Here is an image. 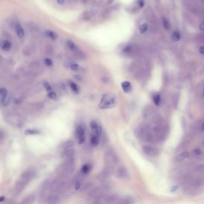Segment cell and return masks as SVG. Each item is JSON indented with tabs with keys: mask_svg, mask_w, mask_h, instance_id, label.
<instances>
[{
	"mask_svg": "<svg viewBox=\"0 0 204 204\" xmlns=\"http://www.w3.org/2000/svg\"><path fill=\"white\" fill-rule=\"evenodd\" d=\"M199 52L202 55H203L204 54V47L203 46H201L200 47V48L199 49Z\"/></svg>",
	"mask_w": 204,
	"mask_h": 204,
	"instance_id": "60d3db41",
	"label": "cell"
},
{
	"mask_svg": "<svg viewBox=\"0 0 204 204\" xmlns=\"http://www.w3.org/2000/svg\"><path fill=\"white\" fill-rule=\"evenodd\" d=\"M153 101L156 105H159L160 102V96L158 93H156L153 97Z\"/></svg>",
	"mask_w": 204,
	"mask_h": 204,
	"instance_id": "cb8c5ba5",
	"label": "cell"
},
{
	"mask_svg": "<svg viewBox=\"0 0 204 204\" xmlns=\"http://www.w3.org/2000/svg\"><path fill=\"white\" fill-rule=\"evenodd\" d=\"M78 144H83L84 142L85 141V137H83V138H81L78 139Z\"/></svg>",
	"mask_w": 204,
	"mask_h": 204,
	"instance_id": "f35d334b",
	"label": "cell"
},
{
	"mask_svg": "<svg viewBox=\"0 0 204 204\" xmlns=\"http://www.w3.org/2000/svg\"><path fill=\"white\" fill-rule=\"evenodd\" d=\"M80 187H81V184L79 182H77L75 184V189L76 190H78L80 188Z\"/></svg>",
	"mask_w": 204,
	"mask_h": 204,
	"instance_id": "74e56055",
	"label": "cell"
},
{
	"mask_svg": "<svg viewBox=\"0 0 204 204\" xmlns=\"http://www.w3.org/2000/svg\"><path fill=\"white\" fill-rule=\"evenodd\" d=\"M47 35H48L49 37H50L51 38H52V39L55 40V39H56V37H57L56 34L55 32H54L52 31H47Z\"/></svg>",
	"mask_w": 204,
	"mask_h": 204,
	"instance_id": "f1b7e54d",
	"label": "cell"
},
{
	"mask_svg": "<svg viewBox=\"0 0 204 204\" xmlns=\"http://www.w3.org/2000/svg\"><path fill=\"white\" fill-rule=\"evenodd\" d=\"M188 156H189V153L187 152H184L180 153L178 156H176L175 160L177 162H181L186 159Z\"/></svg>",
	"mask_w": 204,
	"mask_h": 204,
	"instance_id": "8fae6325",
	"label": "cell"
},
{
	"mask_svg": "<svg viewBox=\"0 0 204 204\" xmlns=\"http://www.w3.org/2000/svg\"><path fill=\"white\" fill-rule=\"evenodd\" d=\"M11 47V44L8 41H4L2 43L1 47L4 50H9Z\"/></svg>",
	"mask_w": 204,
	"mask_h": 204,
	"instance_id": "e0dca14e",
	"label": "cell"
},
{
	"mask_svg": "<svg viewBox=\"0 0 204 204\" xmlns=\"http://www.w3.org/2000/svg\"><path fill=\"white\" fill-rule=\"evenodd\" d=\"M35 200V196H28L26 197L25 198L23 199L22 200V203H32Z\"/></svg>",
	"mask_w": 204,
	"mask_h": 204,
	"instance_id": "ac0fdd59",
	"label": "cell"
},
{
	"mask_svg": "<svg viewBox=\"0 0 204 204\" xmlns=\"http://www.w3.org/2000/svg\"><path fill=\"white\" fill-rule=\"evenodd\" d=\"M58 3L59 4H62L64 3V0H58Z\"/></svg>",
	"mask_w": 204,
	"mask_h": 204,
	"instance_id": "ee69618b",
	"label": "cell"
},
{
	"mask_svg": "<svg viewBox=\"0 0 204 204\" xmlns=\"http://www.w3.org/2000/svg\"><path fill=\"white\" fill-rule=\"evenodd\" d=\"M90 186H91V184L90 183H86L83 186V190H87L88 189L90 188Z\"/></svg>",
	"mask_w": 204,
	"mask_h": 204,
	"instance_id": "e575fe53",
	"label": "cell"
},
{
	"mask_svg": "<svg viewBox=\"0 0 204 204\" xmlns=\"http://www.w3.org/2000/svg\"><path fill=\"white\" fill-rule=\"evenodd\" d=\"M103 194H104L103 190L100 187H97V188H93L92 190H90L89 193V196L90 198L96 200L103 196H104Z\"/></svg>",
	"mask_w": 204,
	"mask_h": 204,
	"instance_id": "277c9868",
	"label": "cell"
},
{
	"mask_svg": "<svg viewBox=\"0 0 204 204\" xmlns=\"http://www.w3.org/2000/svg\"><path fill=\"white\" fill-rule=\"evenodd\" d=\"M90 128H91V129L92 130L93 134V135H96L97 130H98V126H99V125L97 124V123L96 121H92L90 122Z\"/></svg>",
	"mask_w": 204,
	"mask_h": 204,
	"instance_id": "4fadbf2b",
	"label": "cell"
},
{
	"mask_svg": "<svg viewBox=\"0 0 204 204\" xmlns=\"http://www.w3.org/2000/svg\"><path fill=\"white\" fill-rule=\"evenodd\" d=\"M138 5L140 6V7H143L145 4V2H144V0H138Z\"/></svg>",
	"mask_w": 204,
	"mask_h": 204,
	"instance_id": "d590c367",
	"label": "cell"
},
{
	"mask_svg": "<svg viewBox=\"0 0 204 204\" xmlns=\"http://www.w3.org/2000/svg\"><path fill=\"white\" fill-rule=\"evenodd\" d=\"M44 64L47 66H51L52 65V61L50 59L47 58V59H44Z\"/></svg>",
	"mask_w": 204,
	"mask_h": 204,
	"instance_id": "836d02e7",
	"label": "cell"
},
{
	"mask_svg": "<svg viewBox=\"0 0 204 204\" xmlns=\"http://www.w3.org/2000/svg\"><path fill=\"white\" fill-rule=\"evenodd\" d=\"M40 132L37 130H33V129H26L25 131V134L26 135H37L39 134Z\"/></svg>",
	"mask_w": 204,
	"mask_h": 204,
	"instance_id": "7402d4cb",
	"label": "cell"
},
{
	"mask_svg": "<svg viewBox=\"0 0 204 204\" xmlns=\"http://www.w3.org/2000/svg\"><path fill=\"white\" fill-rule=\"evenodd\" d=\"M85 128L83 127V126L79 125L77 127L76 131V135L77 139H80L81 138L85 137Z\"/></svg>",
	"mask_w": 204,
	"mask_h": 204,
	"instance_id": "9c48e42d",
	"label": "cell"
},
{
	"mask_svg": "<svg viewBox=\"0 0 204 204\" xmlns=\"http://www.w3.org/2000/svg\"><path fill=\"white\" fill-rule=\"evenodd\" d=\"M203 145L204 146V141H203Z\"/></svg>",
	"mask_w": 204,
	"mask_h": 204,
	"instance_id": "681fc988",
	"label": "cell"
},
{
	"mask_svg": "<svg viewBox=\"0 0 204 204\" xmlns=\"http://www.w3.org/2000/svg\"><path fill=\"white\" fill-rule=\"evenodd\" d=\"M194 152H195V153H196V155H200L201 153H202V151L200 150L199 148L195 149Z\"/></svg>",
	"mask_w": 204,
	"mask_h": 204,
	"instance_id": "ab89813d",
	"label": "cell"
},
{
	"mask_svg": "<svg viewBox=\"0 0 204 204\" xmlns=\"http://www.w3.org/2000/svg\"><path fill=\"white\" fill-rule=\"evenodd\" d=\"M59 168L63 173L67 174L73 173L75 169V161L74 158L66 160L65 162L62 164Z\"/></svg>",
	"mask_w": 204,
	"mask_h": 204,
	"instance_id": "3957f363",
	"label": "cell"
},
{
	"mask_svg": "<svg viewBox=\"0 0 204 204\" xmlns=\"http://www.w3.org/2000/svg\"><path fill=\"white\" fill-rule=\"evenodd\" d=\"M73 143L72 141H66L62 145V148L63 150V149H65V148H66L71 147L73 146Z\"/></svg>",
	"mask_w": 204,
	"mask_h": 204,
	"instance_id": "83f0119b",
	"label": "cell"
},
{
	"mask_svg": "<svg viewBox=\"0 0 204 204\" xmlns=\"http://www.w3.org/2000/svg\"><path fill=\"white\" fill-rule=\"evenodd\" d=\"M148 29V25L146 23H144L142 25H141L139 27V30L141 34L145 33Z\"/></svg>",
	"mask_w": 204,
	"mask_h": 204,
	"instance_id": "44dd1931",
	"label": "cell"
},
{
	"mask_svg": "<svg viewBox=\"0 0 204 204\" xmlns=\"http://www.w3.org/2000/svg\"><path fill=\"white\" fill-rule=\"evenodd\" d=\"M90 142H91V144L93 146H97L99 144V143H100L99 137H98V136L93 134L92 136L91 140H90Z\"/></svg>",
	"mask_w": 204,
	"mask_h": 204,
	"instance_id": "2e32d148",
	"label": "cell"
},
{
	"mask_svg": "<svg viewBox=\"0 0 204 204\" xmlns=\"http://www.w3.org/2000/svg\"><path fill=\"white\" fill-rule=\"evenodd\" d=\"M15 27H16V31L18 36L20 37H22L24 35V31L22 27L19 23H16Z\"/></svg>",
	"mask_w": 204,
	"mask_h": 204,
	"instance_id": "7c38bea8",
	"label": "cell"
},
{
	"mask_svg": "<svg viewBox=\"0 0 204 204\" xmlns=\"http://www.w3.org/2000/svg\"><path fill=\"white\" fill-rule=\"evenodd\" d=\"M162 19L163 25H164V28L166 30H168L169 28V27H170V25H169L168 20L165 18H162Z\"/></svg>",
	"mask_w": 204,
	"mask_h": 204,
	"instance_id": "484cf974",
	"label": "cell"
},
{
	"mask_svg": "<svg viewBox=\"0 0 204 204\" xmlns=\"http://www.w3.org/2000/svg\"><path fill=\"white\" fill-rule=\"evenodd\" d=\"M74 154H75V150L73 148H72V147L63 149L62 151V158L65 159V160L73 158Z\"/></svg>",
	"mask_w": 204,
	"mask_h": 204,
	"instance_id": "8992f818",
	"label": "cell"
},
{
	"mask_svg": "<svg viewBox=\"0 0 204 204\" xmlns=\"http://www.w3.org/2000/svg\"><path fill=\"white\" fill-rule=\"evenodd\" d=\"M70 86L71 89L76 93H79V88L74 82H73V81H71L70 83Z\"/></svg>",
	"mask_w": 204,
	"mask_h": 204,
	"instance_id": "603a6c76",
	"label": "cell"
},
{
	"mask_svg": "<svg viewBox=\"0 0 204 204\" xmlns=\"http://www.w3.org/2000/svg\"><path fill=\"white\" fill-rule=\"evenodd\" d=\"M70 67H71V69L73 71H77L79 68V66L77 64H73Z\"/></svg>",
	"mask_w": 204,
	"mask_h": 204,
	"instance_id": "1f68e13d",
	"label": "cell"
},
{
	"mask_svg": "<svg viewBox=\"0 0 204 204\" xmlns=\"http://www.w3.org/2000/svg\"><path fill=\"white\" fill-rule=\"evenodd\" d=\"M102 81H103L104 83H107L108 82V81H109V78H108L107 77H103L102 78Z\"/></svg>",
	"mask_w": 204,
	"mask_h": 204,
	"instance_id": "8d00e7d4",
	"label": "cell"
},
{
	"mask_svg": "<svg viewBox=\"0 0 204 204\" xmlns=\"http://www.w3.org/2000/svg\"><path fill=\"white\" fill-rule=\"evenodd\" d=\"M203 97H204V88H203Z\"/></svg>",
	"mask_w": 204,
	"mask_h": 204,
	"instance_id": "c3c4849f",
	"label": "cell"
},
{
	"mask_svg": "<svg viewBox=\"0 0 204 204\" xmlns=\"http://www.w3.org/2000/svg\"><path fill=\"white\" fill-rule=\"evenodd\" d=\"M67 44L68 46V47H70V49H71V50H76V46L75 45V44L71 42V41L70 40H68V42H67Z\"/></svg>",
	"mask_w": 204,
	"mask_h": 204,
	"instance_id": "4dcf8cb0",
	"label": "cell"
},
{
	"mask_svg": "<svg viewBox=\"0 0 204 204\" xmlns=\"http://www.w3.org/2000/svg\"><path fill=\"white\" fill-rule=\"evenodd\" d=\"M92 169V167L89 164H85L84 165L82 168H81V172L83 174H89Z\"/></svg>",
	"mask_w": 204,
	"mask_h": 204,
	"instance_id": "9a60e30c",
	"label": "cell"
},
{
	"mask_svg": "<svg viewBox=\"0 0 204 204\" xmlns=\"http://www.w3.org/2000/svg\"><path fill=\"white\" fill-rule=\"evenodd\" d=\"M202 130L204 131V124H203V126H202Z\"/></svg>",
	"mask_w": 204,
	"mask_h": 204,
	"instance_id": "7dc6e473",
	"label": "cell"
},
{
	"mask_svg": "<svg viewBox=\"0 0 204 204\" xmlns=\"http://www.w3.org/2000/svg\"><path fill=\"white\" fill-rule=\"evenodd\" d=\"M9 101H10V99L8 96L1 100V103L3 107H7L9 104Z\"/></svg>",
	"mask_w": 204,
	"mask_h": 204,
	"instance_id": "4316f807",
	"label": "cell"
},
{
	"mask_svg": "<svg viewBox=\"0 0 204 204\" xmlns=\"http://www.w3.org/2000/svg\"><path fill=\"white\" fill-rule=\"evenodd\" d=\"M118 178L121 180H128L129 178V174L127 169L124 167H119L117 171Z\"/></svg>",
	"mask_w": 204,
	"mask_h": 204,
	"instance_id": "5b68a950",
	"label": "cell"
},
{
	"mask_svg": "<svg viewBox=\"0 0 204 204\" xmlns=\"http://www.w3.org/2000/svg\"><path fill=\"white\" fill-rule=\"evenodd\" d=\"M4 200H5V197H4V196H1V197H0V202H3Z\"/></svg>",
	"mask_w": 204,
	"mask_h": 204,
	"instance_id": "7bdbcfd3",
	"label": "cell"
},
{
	"mask_svg": "<svg viewBox=\"0 0 204 204\" xmlns=\"http://www.w3.org/2000/svg\"><path fill=\"white\" fill-rule=\"evenodd\" d=\"M171 38L174 42H179L180 40V34L178 31H174L172 34Z\"/></svg>",
	"mask_w": 204,
	"mask_h": 204,
	"instance_id": "d6986e66",
	"label": "cell"
},
{
	"mask_svg": "<svg viewBox=\"0 0 204 204\" xmlns=\"http://www.w3.org/2000/svg\"><path fill=\"white\" fill-rule=\"evenodd\" d=\"M199 28L201 31H204V22L202 23L199 25Z\"/></svg>",
	"mask_w": 204,
	"mask_h": 204,
	"instance_id": "b9f144b4",
	"label": "cell"
},
{
	"mask_svg": "<svg viewBox=\"0 0 204 204\" xmlns=\"http://www.w3.org/2000/svg\"><path fill=\"white\" fill-rule=\"evenodd\" d=\"M48 97L51 99V100H56L57 98V95L56 93L54 92H50L48 93Z\"/></svg>",
	"mask_w": 204,
	"mask_h": 204,
	"instance_id": "f546056e",
	"label": "cell"
},
{
	"mask_svg": "<svg viewBox=\"0 0 204 204\" xmlns=\"http://www.w3.org/2000/svg\"><path fill=\"white\" fill-rule=\"evenodd\" d=\"M121 88L125 93H129L132 90V86L129 81H124L121 83Z\"/></svg>",
	"mask_w": 204,
	"mask_h": 204,
	"instance_id": "30bf717a",
	"label": "cell"
},
{
	"mask_svg": "<svg viewBox=\"0 0 204 204\" xmlns=\"http://www.w3.org/2000/svg\"><path fill=\"white\" fill-rule=\"evenodd\" d=\"M117 98L113 93H106L103 95L99 104L101 109H109L116 106Z\"/></svg>",
	"mask_w": 204,
	"mask_h": 204,
	"instance_id": "6da1fadb",
	"label": "cell"
},
{
	"mask_svg": "<svg viewBox=\"0 0 204 204\" xmlns=\"http://www.w3.org/2000/svg\"><path fill=\"white\" fill-rule=\"evenodd\" d=\"M132 201L131 200V199L129 197H125L123 198H119V201L117 202V203H132Z\"/></svg>",
	"mask_w": 204,
	"mask_h": 204,
	"instance_id": "ffe728a7",
	"label": "cell"
},
{
	"mask_svg": "<svg viewBox=\"0 0 204 204\" xmlns=\"http://www.w3.org/2000/svg\"><path fill=\"white\" fill-rule=\"evenodd\" d=\"M43 86H44V88H45V89H46V90H47V91H50V90H52V87H51V86H50L48 83H47V82H44Z\"/></svg>",
	"mask_w": 204,
	"mask_h": 204,
	"instance_id": "d6a6232c",
	"label": "cell"
},
{
	"mask_svg": "<svg viewBox=\"0 0 204 204\" xmlns=\"http://www.w3.org/2000/svg\"><path fill=\"white\" fill-rule=\"evenodd\" d=\"M143 150L146 155L152 157H155L159 154V150L157 148L148 145L144 146L143 147Z\"/></svg>",
	"mask_w": 204,
	"mask_h": 204,
	"instance_id": "52a82bcc",
	"label": "cell"
},
{
	"mask_svg": "<svg viewBox=\"0 0 204 204\" xmlns=\"http://www.w3.org/2000/svg\"><path fill=\"white\" fill-rule=\"evenodd\" d=\"M176 188H177V187H176V186L175 187H174V188H172L171 189V191H172V192H174V191H175V190H176Z\"/></svg>",
	"mask_w": 204,
	"mask_h": 204,
	"instance_id": "f6af8a7d",
	"label": "cell"
},
{
	"mask_svg": "<svg viewBox=\"0 0 204 204\" xmlns=\"http://www.w3.org/2000/svg\"><path fill=\"white\" fill-rule=\"evenodd\" d=\"M7 93L8 92L6 89L1 88L0 89V97H1V100L7 97Z\"/></svg>",
	"mask_w": 204,
	"mask_h": 204,
	"instance_id": "d4e9b609",
	"label": "cell"
},
{
	"mask_svg": "<svg viewBox=\"0 0 204 204\" xmlns=\"http://www.w3.org/2000/svg\"><path fill=\"white\" fill-rule=\"evenodd\" d=\"M35 175V172L32 169H28L27 171H25L22 173L21 175L20 179L25 181L27 182L28 183V182L34 177Z\"/></svg>",
	"mask_w": 204,
	"mask_h": 204,
	"instance_id": "ba28073f",
	"label": "cell"
},
{
	"mask_svg": "<svg viewBox=\"0 0 204 204\" xmlns=\"http://www.w3.org/2000/svg\"><path fill=\"white\" fill-rule=\"evenodd\" d=\"M105 160L107 164L108 168L110 169L113 168L118 163V157L116 153L112 149H109L106 151L105 153Z\"/></svg>",
	"mask_w": 204,
	"mask_h": 204,
	"instance_id": "7a4b0ae2",
	"label": "cell"
},
{
	"mask_svg": "<svg viewBox=\"0 0 204 204\" xmlns=\"http://www.w3.org/2000/svg\"><path fill=\"white\" fill-rule=\"evenodd\" d=\"M59 202V198L56 195H52L49 197L47 202L49 203H57Z\"/></svg>",
	"mask_w": 204,
	"mask_h": 204,
	"instance_id": "5bb4252c",
	"label": "cell"
},
{
	"mask_svg": "<svg viewBox=\"0 0 204 204\" xmlns=\"http://www.w3.org/2000/svg\"><path fill=\"white\" fill-rule=\"evenodd\" d=\"M76 79H78V80H81V77H80L79 76H76Z\"/></svg>",
	"mask_w": 204,
	"mask_h": 204,
	"instance_id": "bcb514c9",
	"label": "cell"
}]
</instances>
